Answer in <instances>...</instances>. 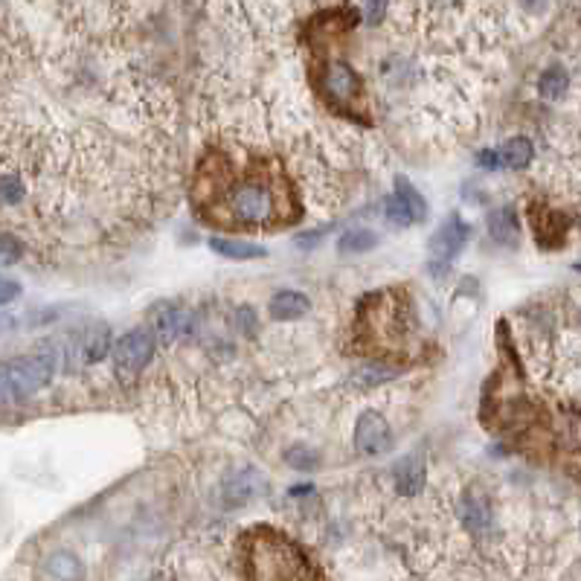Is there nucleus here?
Wrapping results in <instances>:
<instances>
[{
	"label": "nucleus",
	"mask_w": 581,
	"mask_h": 581,
	"mask_svg": "<svg viewBox=\"0 0 581 581\" xmlns=\"http://www.w3.org/2000/svg\"><path fill=\"white\" fill-rule=\"evenodd\" d=\"M221 209L227 213V221L239 227H274L296 216L288 183L268 172L233 183L224 192Z\"/></svg>",
	"instance_id": "nucleus-1"
},
{
	"label": "nucleus",
	"mask_w": 581,
	"mask_h": 581,
	"mask_svg": "<svg viewBox=\"0 0 581 581\" xmlns=\"http://www.w3.org/2000/svg\"><path fill=\"white\" fill-rule=\"evenodd\" d=\"M53 369H56V357L49 352L15 357V361L4 364V392L15 401L27 399V395L39 392L44 384H49Z\"/></svg>",
	"instance_id": "nucleus-2"
},
{
	"label": "nucleus",
	"mask_w": 581,
	"mask_h": 581,
	"mask_svg": "<svg viewBox=\"0 0 581 581\" xmlns=\"http://www.w3.org/2000/svg\"><path fill=\"white\" fill-rule=\"evenodd\" d=\"M471 236V227L465 224L460 216H451L445 224L434 233V239H430V259H427V270L434 274L436 279H442L445 274L451 270L453 259L462 253V247Z\"/></svg>",
	"instance_id": "nucleus-3"
},
{
	"label": "nucleus",
	"mask_w": 581,
	"mask_h": 581,
	"mask_svg": "<svg viewBox=\"0 0 581 581\" xmlns=\"http://www.w3.org/2000/svg\"><path fill=\"white\" fill-rule=\"evenodd\" d=\"M320 79H323L329 105L340 110V114H352L355 99L361 96V76L346 61H329Z\"/></svg>",
	"instance_id": "nucleus-4"
},
{
	"label": "nucleus",
	"mask_w": 581,
	"mask_h": 581,
	"mask_svg": "<svg viewBox=\"0 0 581 581\" xmlns=\"http://www.w3.org/2000/svg\"><path fill=\"white\" fill-rule=\"evenodd\" d=\"M152 355H154V338H152V331H145V329H134L114 343V364L117 369H122V373H128V375L140 373V369L152 361Z\"/></svg>",
	"instance_id": "nucleus-5"
},
{
	"label": "nucleus",
	"mask_w": 581,
	"mask_h": 581,
	"mask_svg": "<svg viewBox=\"0 0 581 581\" xmlns=\"http://www.w3.org/2000/svg\"><path fill=\"white\" fill-rule=\"evenodd\" d=\"M189 308L187 305H178V303H160L152 308V314H148V320H152V331H154V338L160 343H175L183 331L189 329Z\"/></svg>",
	"instance_id": "nucleus-6"
},
{
	"label": "nucleus",
	"mask_w": 581,
	"mask_h": 581,
	"mask_svg": "<svg viewBox=\"0 0 581 581\" xmlns=\"http://www.w3.org/2000/svg\"><path fill=\"white\" fill-rule=\"evenodd\" d=\"M390 425L384 416L378 413H364L355 425V448L366 456H378L390 448Z\"/></svg>",
	"instance_id": "nucleus-7"
},
{
	"label": "nucleus",
	"mask_w": 581,
	"mask_h": 581,
	"mask_svg": "<svg viewBox=\"0 0 581 581\" xmlns=\"http://www.w3.org/2000/svg\"><path fill=\"white\" fill-rule=\"evenodd\" d=\"M422 486H425V460L418 453L404 456L399 468H395V489L404 497H413V494L422 491Z\"/></svg>",
	"instance_id": "nucleus-8"
},
{
	"label": "nucleus",
	"mask_w": 581,
	"mask_h": 581,
	"mask_svg": "<svg viewBox=\"0 0 581 581\" xmlns=\"http://www.w3.org/2000/svg\"><path fill=\"white\" fill-rule=\"evenodd\" d=\"M108 346H110L108 326H91L76 338V346H73V349L82 352L79 364H96V361H102V357H105Z\"/></svg>",
	"instance_id": "nucleus-9"
},
{
	"label": "nucleus",
	"mask_w": 581,
	"mask_h": 581,
	"mask_svg": "<svg viewBox=\"0 0 581 581\" xmlns=\"http://www.w3.org/2000/svg\"><path fill=\"white\" fill-rule=\"evenodd\" d=\"M265 480L259 477L253 468H247V471H239L236 477L230 480V483L224 486V500L230 503V506H242V503H247V500H253L256 494H262L265 491Z\"/></svg>",
	"instance_id": "nucleus-10"
},
{
	"label": "nucleus",
	"mask_w": 581,
	"mask_h": 581,
	"mask_svg": "<svg viewBox=\"0 0 581 581\" xmlns=\"http://www.w3.org/2000/svg\"><path fill=\"white\" fill-rule=\"evenodd\" d=\"M489 236L503 244V247H512L517 244V216H515V207H497L494 213L489 216Z\"/></svg>",
	"instance_id": "nucleus-11"
},
{
	"label": "nucleus",
	"mask_w": 581,
	"mask_h": 581,
	"mask_svg": "<svg viewBox=\"0 0 581 581\" xmlns=\"http://www.w3.org/2000/svg\"><path fill=\"white\" fill-rule=\"evenodd\" d=\"M462 526L468 529V533H474V535H483L489 533V526H491V506L486 497H480V494H471L465 503H462Z\"/></svg>",
	"instance_id": "nucleus-12"
},
{
	"label": "nucleus",
	"mask_w": 581,
	"mask_h": 581,
	"mask_svg": "<svg viewBox=\"0 0 581 581\" xmlns=\"http://www.w3.org/2000/svg\"><path fill=\"white\" fill-rule=\"evenodd\" d=\"M308 308L305 294L300 291H279L274 300H270V317L274 320H296L303 317Z\"/></svg>",
	"instance_id": "nucleus-13"
},
{
	"label": "nucleus",
	"mask_w": 581,
	"mask_h": 581,
	"mask_svg": "<svg viewBox=\"0 0 581 581\" xmlns=\"http://www.w3.org/2000/svg\"><path fill=\"white\" fill-rule=\"evenodd\" d=\"M209 247L224 259H236V262H247V259H262L268 251L262 244L251 242H236V239H209Z\"/></svg>",
	"instance_id": "nucleus-14"
},
{
	"label": "nucleus",
	"mask_w": 581,
	"mask_h": 581,
	"mask_svg": "<svg viewBox=\"0 0 581 581\" xmlns=\"http://www.w3.org/2000/svg\"><path fill=\"white\" fill-rule=\"evenodd\" d=\"M395 375H399V369H395V366L375 361V364H366L361 369H355V373H352V387L373 390L378 384H384V381H392Z\"/></svg>",
	"instance_id": "nucleus-15"
},
{
	"label": "nucleus",
	"mask_w": 581,
	"mask_h": 581,
	"mask_svg": "<svg viewBox=\"0 0 581 581\" xmlns=\"http://www.w3.org/2000/svg\"><path fill=\"white\" fill-rule=\"evenodd\" d=\"M497 152H500V166H506V169H524V166L533 163L535 145L529 143L526 137H512L503 148H497Z\"/></svg>",
	"instance_id": "nucleus-16"
},
{
	"label": "nucleus",
	"mask_w": 581,
	"mask_h": 581,
	"mask_svg": "<svg viewBox=\"0 0 581 581\" xmlns=\"http://www.w3.org/2000/svg\"><path fill=\"white\" fill-rule=\"evenodd\" d=\"M392 195H399V201L407 207V213H410L413 218V224H418V221H425L427 218V204H425V198L416 192V187L407 178H399V183H395V192Z\"/></svg>",
	"instance_id": "nucleus-17"
},
{
	"label": "nucleus",
	"mask_w": 581,
	"mask_h": 581,
	"mask_svg": "<svg viewBox=\"0 0 581 581\" xmlns=\"http://www.w3.org/2000/svg\"><path fill=\"white\" fill-rule=\"evenodd\" d=\"M47 570H49V576H56L61 581H76V578L84 576L82 561L76 559V555H70V552H56L53 559L47 561Z\"/></svg>",
	"instance_id": "nucleus-18"
},
{
	"label": "nucleus",
	"mask_w": 581,
	"mask_h": 581,
	"mask_svg": "<svg viewBox=\"0 0 581 581\" xmlns=\"http://www.w3.org/2000/svg\"><path fill=\"white\" fill-rule=\"evenodd\" d=\"M378 244V236L373 230H364V227H357V230H346L340 242H338V251L340 253H366L369 247H375Z\"/></svg>",
	"instance_id": "nucleus-19"
},
{
	"label": "nucleus",
	"mask_w": 581,
	"mask_h": 581,
	"mask_svg": "<svg viewBox=\"0 0 581 581\" xmlns=\"http://www.w3.org/2000/svg\"><path fill=\"white\" fill-rule=\"evenodd\" d=\"M533 224H535V239L543 244L547 233H559V239L564 236V227H567V218L559 213H547V209H533Z\"/></svg>",
	"instance_id": "nucleus-20"
},
{
	"label": "nucleus",
	"mask_w": 581,
	"mask_h": 581,
	"mask_svg": "<svg viewBox=\"0 0 581 581\" xmlns=\"http://www.w3.org/2000/svg\"><path fill=\"white\" fill-rule=\"evenodd\" d=\"M567 82H570V76H567L564 67H550V70L541 73L538 91H541L543 99H559L567 91Z\"/></svg>",
	"instance_id": "nucleus-21"
},
{
	"label": "nucleus",
	"mask_w": 581,
	"mask_h": 581,
	"mask_svg": "<svg viewBox=\"0 0 581 581\" xmlns=\"http://www.w3.org/2000/svg\"><path fill=\"white\" fill-rule=\"evenodd\" d=\"M384 216H387V221L392 227H410L413 224V218H410V213H407V207L399 201V195H390L387 201H384Z\"/></svg>",
	"instance_id": "nucleus-22"
},
{
	"label": "nucleus",
	"mask_w": 581,
	"mask_h": 581,
	"mask_svg": "<svg viewBox=\"0 0 581 581\" xmlns=\"http://www.w3.org/2000/svg\"><path fill=\"white\" fill-rule=\"evenodd\" d=\"M23 256V244L12 233H0V265H15Z\"/></svg>",
	"instance_id": "nucleus-23"
},
{
	"label": "nucleus",
	"mask_w": 581,
	"mask_h": 581,
	"mask_svg": "<svg viewBox=\"0 0 581 581\" xmlns=\"http://www.w3.org/2000/svg\"><path fill=\"white\" fill-rule=\"evenodd\" d=\"M286 460H288L294 468H300V471H305V468H314V465H317V453L308 451V448H303V445H296V448H291V451L286 453Z\"/></svg>",
	"instance_id": "nucleus-24"
},
{
	"label": "nucleus",
	"mask_w": 581,
	"mask_h": 581,
	"mask_svg": "<svg viewBox=\"0 0 581 581\" xmlns=\"http://www.w3.org/2000/svg\"><path fill=\"white\" fill-rule=\"evenodd\" d=\"M18 294H21V286L18 282H12V279H0V305H6L12 300H18Z\"/></svg>",
	"instance_id": "nucleus-25"
},
{
	"label": "nucleus",
	"mask_w": 581,
	"mask_h": 581,
	"mask_svg": "<svg viewBox=\"0 0 581 581\" xmlns=\"http://www.w3.org/2000/svg\"><path fill=\"white\" fill-rule=\"evenodd\" d=\"M477 163L483 166V169H503V166H500V152H497V148L480 152V154H477Z\"/></svg>",
	"instance_id": "nucleus-26"
},
{
	"label": "nucleus",
	"mask_w": 581,
	"mask_h": 581,
	"mask_svg": "<svg viewBox=\"0 0 581 581\" xmlns=\"http://www.w3.org/2000/svg\"><path fill=\"white\" fill-rule=\"evenodd\" d=\"M12 323H15V320H12L9 314H0V335H6V331L12 329Z\"/></svg>",
	"instance_id": "nucleus-27"
},
{
	"label": "nucleus",
	"mask_w": 581,
	"mask_h": 581,
	"mask_svg": "<svg viewBox=\"0 0 581 581\" xmlns=\"http://www.w3.org/2000/svg\"><path fill=\"white\" fill-rule=\"evenodd\" d=\"M0 399H4V366H0Z\"/></svg>",
	"instance_id": "nucleus-28"
}]
</instances>
